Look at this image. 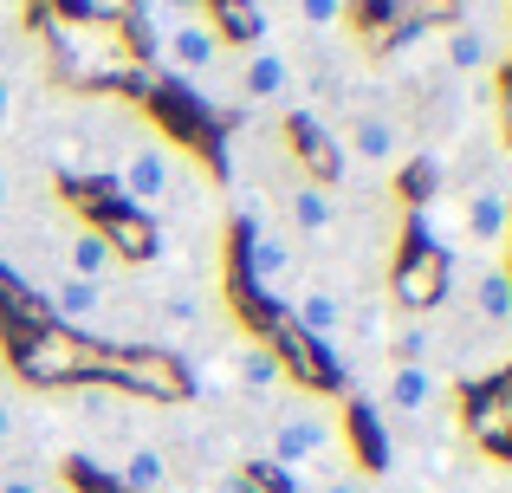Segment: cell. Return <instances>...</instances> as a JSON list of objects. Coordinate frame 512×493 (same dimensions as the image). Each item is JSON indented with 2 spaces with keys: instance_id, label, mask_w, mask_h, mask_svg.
Wrapping results in <instances>:
<instances>
[{
  "instance_id": "cell-1",
  "label": "cell",
  "mask_w": 512,
  "mask_h": 493,
  "mask_svg": "<svg viewBox=\"0 0 512 493\" xmlns=\"http://www.w3.org/2000/svg\"><path fill=\"white\" fill-rule=\"evenodd\" d=\"M266 461L286 474H344V409L318 390H279V409L266 416Z\"/></svg>"
},
{
  "instance_id": "cell-2",
  "label": "cell",
  "mask_w": 512,
  "mask_h": 493,
  "mask_svg": "<svg viewBox=\"0 0 512 493\" xmlns=\"http://www.w3.org/2000/svg\"><path fill=\"white\" fill-rule=\"evenodd\" d=\"M188 169V150L169 137L163 124H150L137 143H130L124 156H117V169H111V182H117V195H124L137 215H163L169 208V195H175V176Z\"/></svg>"
},
{
  "instance_id": "cell-3",
  "label": "cell",
  "mask_w": 512,
  "mask_h": 493,
  "mask_svg": "<svg viewBox=\"0 0 512 493\" xmlns=\"http://www.w3.org/2000/svg\"><path fill=\"white\" fill-rule=\"evenodd\" d=\"M448 292H454L467 325L512 351V260H454Z\"/></svg>"
},
{
  "instance_id": "cell-4",
  "label": "cell",
  "mask_w": 512,
  "mask_h": 493,
  "mask_svg": "<svg viewBox=\"0 0 512 493\" xmlns=\"http://www.w3.org/2000/svg\"><path fill=\"white\" fill-rule=\"evenodd\" d=\"M234 52V39H227V26L214 20L208 7L195 13H169V20H156V59L169 65L182 85H195L201 72H214V65Z\"/></svg>"
},
{
  "instance_id": "cell-5",
  "label": "cell",
  "mask_w": 512,
  "mask_h": 493,
  "mask_svg": "<svg viewBox=\"0 0 512 493\" xmlns=\"http://www.w3.org/2000/svg\"><path fill=\"white\" fill-rule=\"evenodd\" d=\"M247 279H253L260 299L292 305L305 286H312V260H305V247L273 221V228H253L247 234Z\"/></svg>"
},
{
  "instance_id": "cell-6",
  "label": "cell",
  "mask_w": 512,
  "mask_h": 493,
  "mask_svg": "<svg viewBox=\"0 0 512 493\" xmlns=\"http://www.w3.org/2000/svg\"><path fill=\"white\" fill-rule=\"evenodd\" d=\"M461 208V260H512V195L500 182L454 195Z\"/></svg>"
},
{
  "instance_id": "cell-7",
  "label": "cell",
  "mask_w": 512,
  "mask_h": 493,
  "mask_svg": "<svg viewBox=\"0 0 512 493\" xmlns=\"http://www.w3.org/2000/svg\"><path fill=\"white\" fill-rule=\"evenodd\" d=\"M39 85H46V46H39V33H26L0 52V130H13L33 111Z\"/></svg>"
},
{
  "instance_id": "cell-8",
  "label": "cell",
  "mask_w": 512,
  "mask_h": 493,
  "mask_svg": "<svg viewBox=\"0 0 512 493\" xmlns=\"http://www.w3.org/2000/svg\"><path fill=\"white\" fill-rule=\"evenodd\" d=\"M441 396H448V383H441L435 364H415V357H396V364L383 370V409L402 422H422L441 409Z\"/></svg>"
},
{
  "instance_id": "cell-9",
  "label": "cell",
  "mask_w": 512,
  "mask_h": 493,
  "mask_svg": "<svg viewBox=\"0 0 512 493\" xmlns=\"http://www.w3.org/2000/svg\"><path fill=\"white\" fill-rule=\"evenodd\" d=\"M409 137H402V117L396 111H357L350 117V163H363L370 176H389L402 163Z\"/></svg>"
},
{
  "instance_id": "cell-10",
  "label": "cell",
  "mask_w": 512,
  "mask_h": 493,
  "mask_svg": "<svg viewBox=\"0 0 512 493\" xmlns=\"http://www.w3.org/2000/svg\"><path fill=\"white\" fill-rule=\"evenodd\" d=\"M234 72H240V104H247V111H260V104L286 98V85H292V59H286L279 46H253V52H240Z\"/></svg>"
},
{
  "instance_id": "cell-11",
  "label": "cell",
  "mask_w": 512,
  "mask_h": 493,
  "mask_svg": "<svg viewBox=\"0 0 512 493\" xmlns=\"http://www.w3.org/2000/svg\"><path fill=\"white\" fill-rule=\"evenodd\" d=\"M234 390H247V396H279V390H292V377H286V364H279L273 344L234 338Z\"/></svg>"
},
{
  "instance_id": "cell-12",
  "label": "cell",
  "mask_w": 512,
  "mask_h": 493,
  "mask_svg": "<svg viewBox=\"0 0 512 493\" xmlns=\"http://www.w3.org/2000/svg\"><path fill=\"white\" fill-rule=\"evenodd\" d=\"M286 312L299 318V331H312L318 344H338V331H344V318H350V299H344L338 286H305Z\"/></svg>"
},
{
  "instance_id": "cell-13",
  "label": "cell",
  "mask_w": 512,
  "mask_h": 493,
  "mask_svg": "<svg viewBox=\"0 0 512 493\" xmlns=\"http://www.w3.org/2000/svg\"><path fill=\"white\" fill-rule=\"evenodd\" d=\"M117 481L130 493H163L169 487V448L163 442H124L117 448Z\"/></svg>"
},
{
  "instance_id": "cell-14",
  "label": "cell",
  "mask_w": 512,
  "mask_h": 493,
  "mask_svg": "<svg viewBox=\"0 0 512 493\" xmlns=\"http://www.w3.org/2000/svg\"><path fill=\"white\" fill-rule=\"evenodd\" d=\"M26 416H33V409H26V396L13 390L7 377H0V461H7L13 448L26 442Z\"/></svg>"
},
{
  "instance_id": "cell-15",
  "label": "cell",
  "mask_w": 512,
  "mask_h": 493,
  "mask_svg": "<svg viewBox=\"0 0 512 493\" xmlns=\"http://www.w3.org/2000/svg\"><path fill=\"white\" fill-rule=\"evenodd\" d=\"M422 228H428V241H435L441 253L461 260V208H454V202H428L422 208Z\"/></svg>"
},
{
  "instance_id": "cell-16",
  "label": "cell",
  "mask_w": 512,
  "mask_h": 493,
  "mask_svg": "<svg viewBox=\"0 0 512 493\" xmlns=\"http://www.w3.org/2000/svg\"><path fill=\"white\" fill-rule=\"evenodd\" d=\"M292 13H299V26H312V33H338L350 20V0H292Z\"/></svg>"
},
{
  "instance_id": "cell-17",
  "label": "cell",
  "mask_w": 512,
  "mask_h": 493,
  "mask_svg": "<svg viewBox=\"0 0 512 493\" xmlns=\"http://www.w3.org/2000/svg\"><path fill=\"white\" fill-rule=\"evenodd\" d=\"M26 7H33V0H0V52L33 33V26H26Z\"/></svg>"
},
{
  "instance_id": "cell-18",
  "label": "cell",
  "mask_w": 512,
  "mask_h": 493,
  "mask_svg": "<svg viewBox=\"0 0 512 493\" xmlns=\"http://www.w3.org/2000/svg\"><path fill=\"white\" fill-rule=\"evenodd\" d=\"M20 189H26V176H20V169L7 163V156H0V215H7V208L20 202Z\"/></svg>"
},
{
  "instance_id": "cell-19",
  "label": "cell",
  "mask_w": 512,
  "mask_h": 493,
  "mask_svg": "<svg viewBox=\"0 0 512 493\" xmlns=\"http://www.w3.org/2000/svg\"><path fill=\"white\" fill-rule=\"evenodd\" d=\"M195 7H208V0H150L156 20H169V13H195Z\"/></svg>"
},
{
  "instance_id": "cell-20",
  "label": "cell",
  "mask_w": 512,
  "mask_h": 493,
  "mask_svg": "<svg viewBox=\"0 0 512 493\" xmlns=\"http://www.w3.org/2000/svg\"><path fill=\"white\" fill-rule=\"evenodd\" d=\"M85 13H124V0H78Z\"/></svg>"
},
{
  "instance_id": "cell-21",
  "label": "cell",
  "mask_w": 512,
  "mask_h": 493,
  "mask_svg": "<svg viewBox=\"0 0 512 493\" xmlns=\"http://www.w3.org/2000/svg\"><path fill=\"white\" fill-rule=\"evenodd\" d=\"M487 493H512V474H506V481H500V487H487Z\"/></svg>"
}]
</instances>
